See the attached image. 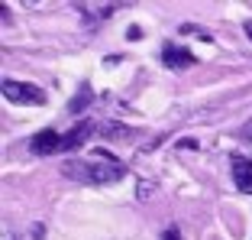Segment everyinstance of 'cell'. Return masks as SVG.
Listing matches in <instances>:
<instances>
[{"label":"cell","mask_w":252,"mask_h":240,"mask_svg":"<svg viewBox=\"0 0 252 240\" xmlns=\"http://www.w3.org/2000/svg\"><path fill=\"white\" fill-rule=\"evenodd\" d=\"M94 156H97L94 162H88V182L91 185H113V182H120L126 175V165L113 153L97 150Z\"/></svg>","instance_id":"1"},{"label":"cell","mask_w":252,"mask_h":240,"mask_svg":"<svg viewBox=\"0 0 252 240\" xmlns=\"http://www.w3.org/2000/svg\"><path fill=\"white\" fill-rule=\"evenodd\" d=\"M3 98L16 101V104H45V91L30 81H16V78H3Z\"/></svg>","instance_id":"2"},{"label":"cell","mask_w":252,"mask_h":240,"mask_svg":"<svg viewBox=\"0 0 252 240\" xmlns=\"http://www.w3.org/2000/svg\"><path fill=\"white\" fill-rule=\"evenodd\" d=\"M162 65L165 68H175V72H178V68H194L197 65V55L194 52H188V49H181V45H165L162 49Z\"/></svg>","instance_id":"3"},{"label":"cell","mask_w":252,"mask_h":240,"mask_svg":"<svg viewBox=\"0 0 252 240\" xmlns=\"http://www.w3.org/2000/svg\"><path fill=\"white\" fill-rule=\"evenodd\" d=\"M30 150H32V156H52V153H59L62 150L59 130H42V133H36L30 140Z\"/></svg>","instance_id":"4"},{"label":"cell","mask_w":252,"mask_h":240,"mask_svg":"<svg viewBox=\"0 0 252 240\" xmlns=\"http://www.w3.org/2000/svg\"><path fill=\"white\" fill-rule=\"evenodd\" d=\"M230 165H233V182H236V188L246 192V195H252V159L249 156H233Z\"/></svg>","instance_id":"5"},{"label":"cell","mask_w":252,"mask_h":240,"mask_svg":"<svg viewBox=\"0 0 252 240\" xmlns=\"http://www.w3.org/2000/svg\"><path fill=\"white\" fill-rule=\"evenodd\" d=\"M91 133H94V123H91V120H81L78 127H71L65 136H62V150H65V153L81 150V146H84V140H88Z\"/></svg>","instance_id":"6"},{"label":"cell","mask_w":252,"mask_h":240,"mask_svg":"<svg viewBox=\"0 0 252 240\" xmlns=\"http://www.w3.org/2000/svg\"><path fill=\"white\" fill-rule=\"evenodd\" d=\"M62 175L88 182V162H84V159H65V162H62Z\"/></svg>","instance_id":"7"},{"label":"cell","mask_w":252,"mask_h":240,"mask_svg":"<svg viewBox=\"0 0 252 240\" xmlns=\"http://www.w3.org/2000/svg\"><path fill=\"white\" fill-rule=\"evenodd\" d=\"M88 101H91V84H81V91H78V98L68 104V111L71 114H81L84 107H88Z\"/></svg>","instance_id":"8"},{"label":"cell","mask_w":252,"mask_h":240,"mask_svg":"<svg viewBox=\"0 0 252 240\" xmlns=\"http://www.w3.org/2000/svg\"><path fill=\"white\" fill-rule=\"evenodd\" d=\"M162 240H185V237H181L178 227H165V231H162Z\"/></svg>","instance_id":"9"},{"label":"cell","mask_w":252,"mask_h":240,"mask_svg":"<svg viewBox=\"0 0 252 240\" xmlns=\"http://www.w3.org/2000/svg\"><path fill=\"white\" fill-rule=\"evenodd\" d=\"M42 237H45V227L36 224V227H32V240H42Z\"/></svg>","instance_id":"10"},{"label":"cell","mask_w":252,"mask_h":240,"mask_svg":"<svg viewBox=\"0 0 252 240\" xmlns=\"http://www.w3.org/2000/svg\"><path fill=\"white\" fill-rule=\"evenodd\" d=\"M146 195H152V185H146V182H142V185H139V198H146Z\"/></svg>","instance_id":"11"},{"label":"cell","mask_w":252,"mask_h":240,"mask_svg":"<svg viewBox=\"0 0 252 240\" xmlns=\"http://www.w3.org/2000/svg\"><path fill=\"white\" fill-rule=\"evenodd\" d=\"M246 36H249V39H252V20H249V23H246Z\"/></svg>","instance_id":"12"},{"label":"cell","mask_w":252,"mask_h":240,"mask_svg":"<svg viewBox=\"0 0 252 240\" xmlns=\"http://www.w3.org/2000/svg\"><path fill=\"white\" fill-rule=\"evenodd\" d=\"M246 130H249V136H252V123H249V127H246Z\"/></svg>","instance_id":"13"}]
</instances>
